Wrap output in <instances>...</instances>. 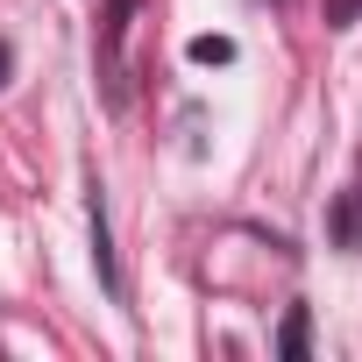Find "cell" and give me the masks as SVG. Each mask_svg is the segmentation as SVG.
Here are the masks:
<instances>
[{
	"label": "cell",
	"mask_w": 362,
	"mask_h": 362,
	"mask_svg": "<svg viewBox=\"0 0 362 362\" xmlns=\"http://www.w3.org/2000/svg\"><path fill=\"white\" fill-rule=\"evenodd\" d=\"M192 57H199V64H228V57H235V43H228V36H199V43H192Z\"/></svg>",
	"instance_id": "3957f363"
},
{
	"label": "cell",
	"mask_w": 362,
	"mask_h": 362,
	"mask_svg": "<svg viewBox=\"0 0 362 362\" xmlns=\"http://www.w3.org/2000/svg\"><path fill=\"white\" fill-rule=\"evenodd\" d=\"M305 348H313V334H305V305H291V320H284V334H277V355H284V362H305Z\"/></svg>",
	"instance_id": "7a4b0ae2"
},
{
	"label": "cell",
	"mask_w": 362,
	"mask_h": 362,
	"mask_svg": "<svg viewBox=\"0 0 362 362\" xmlns=\"http://www.w3.org/2000/svg\"><path fill=\"white\" fill-rule=\"evenodd\" d=\"M8 71H15V50H8V43H0V86H8Z\"/></svg>",
	"instance_id": "277c9868"
},
{
	"label": "cell",
	"mask_w": 362,
	"mask_h": 362,
	"mask_svg": "<svg viewBox=\"0 0 362 362\" xmlns=\"http://www.w3.org/2000/svg\"><path fill=\"white\" fill-rule=\"evenodd\" d=\"M327 228H334L341 249H362V156H355V177H348V192L334 199V221Z\"/></svg>",
	"instance_id": "6da1fadb"
}]
</instances>
